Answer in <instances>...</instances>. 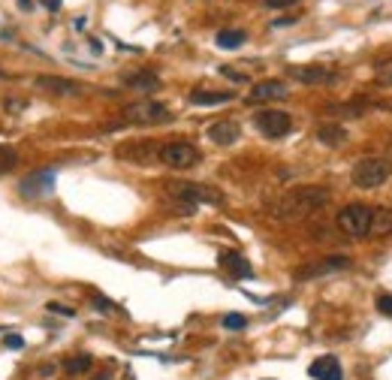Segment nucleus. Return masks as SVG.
<instances>
[{
	"label": "nucleus",
	"instance_id": "obj_1",
	"mask_svg": "<svg viewBox=\"0 0 392 380\" xmlns=\"http://www.w3.org/2000/svg\"><path fill=\"white\" fill-rule=\"evenodd\" d=\"M326 203H329V190L320 187V184L293 187V190H287L275 205H272V214H275L278 221H299V217L323 208Z\"/></svg>",
	"mask_w": 392,
	"mask_h": 380
},
{
	"label": "nucleus",
	"instance_id": "obj_2",
	"mask_svg": "<svg viewBox=\"0 0 392 380\" xmlns=\"http://www.w3.org/2000/svg\"><path fill=\"white\" fill-rule=\"evenodd\" d=\"M169 196L181 205H221L224 203V193L217 187H208V184H196V181H169L166 184Z\"/></svg>",
	"mask_w": 392,
	"mask_h": 380
},
{
	"label": "nucleus",
	"instance_id": "obj_3",
	"mask_svg": "<svg viewBox=\"0 0 392 380\" xmlns=\"http://www.w3.org/2000/svg\"><path fill=\"white\" fill-rule=\"evenodd\" d=\"M392 175V160L389 157H362L353 166V184L362 190H375L380 184H386Z\"/></svg>",
	"mask_w": 392,
	"mask_h": 380
},
{
	"label": "nucleus",
	"instance_id": "obj_4",
	"mask_svg": "<svg viewBox=\"0 0 392 380\" xmlns=\"http://www.w3.org/2000/svg\"><path fill=\"white\" fill-rule=\"evenodd\" d=\"M124 124H139V127H154V124H166L172 121L169 109L157 103V100H136L124 109Z\"/></svg>",
	"mask_w": 392,
	"mask_h": 380
},
{
	"label": "nucleus",
	"instance_id": "obj_5",
	"mask_svg": "<svg viewBox=\"0 0 392 380\" xmlns=\"http://www.w3.org/2000/svg\"><path fill=\"white\" fill-rule=\"evenodd\" d=\"M338 230L350 239H366L368 235V226H371V208L362 205V203H353V205H344L338 217H335Z\"/></svg>",
	"mask_w": 392,
	"mask_h": 380
},
{
	"label": "nucleus",
	"instance_id": "obj_6",
	"mask_svg": "<svg viewBox=\"0 0 392 380\" xmlns=\"http://www.w3.org/2000/svg\"><path fill=\"white\" fill-rule=\"evenodd\" d=\"M203 160V154H199L196 145L190 142H166L160 145V163L169 169H190L196 166V163Z\"/></svg>",
	"mask_w": 392,
	"mask_h": 380
},
{
	"label": "nucleus",
	"instance_id": "obj_7",
	"mask_svg": "<svg viewBox=\"0 0 392 380\" xmlns=\"http://www.w3.org/2000/svg\"><path fill=\"white\" fill-rule=\"evenodd\" d=\"M253 124L269 139H281V136L293 130V118H290V112H281V109H262V112L253 115Z\"/></svg>",
	"mask_w": 392,
	"mask_h": 380
},
{
	"label": "nucleus",
	"instance_id": "obj_8",
	"mask_svg": "<svg viewBox=\"0 0 392 380\" xmlns=\"http://www.w3.org/2000/svg\"><path fill=\"white\" fill-rule=\"evenodd\" d=\"M287 72H290V79L302 81V85H329L338 76L332 67H323V63H296Z\"/></svg>",
	"mask_w": 392,
	"mask_h": 380
},
{
	"label": "nucleus",
	"instance_id": "obj_9",
	"mask_svg": "<svg viewBox=\"0 0 392 380\" xmlns=\"http://www.w3.org/2000/svg\"><path fill=\"white\" fill-rule=\"evenodd\" d=\"M290 94L287 85L281 79H262L257 81V85L251 88V94H248V103L251 106H260V103H275V100H284Z\"/></svg>",
	"mask_w": 392,
	"mask_h": 380
},
{
	"label": "nucleus",
	"instance_id": "obj_10",
	"mask_svg": "<svg viewBox=\"0 0 392 380\" xmlns=\"http://www.w3.org/2000/svg\"><path fill=\"white\" fill-rule=\"evenodd\" d=\"M350 266V257L344 253H332V257H320V262H311V266H302L296 269V278L305 280V278H320V275H329V271H341Z\"/></svg>",
	"mask_w": 392,
	"mask_h": 380
},
{
	"label": "nucleus",
	"instance_id": "obj_11",
	"mask_svg": "<svg viewBox=\"0 0 392 380\" xmlns=\"http://www.w3.org/2000/svg\"><path fill=\"white\" fill-rule=\"evenodd\" d=\"M118 157L130 160L136 166H151L154 160H160V148L151 142H133V145H121V148H118Z\"/></svg>",
	"mask_w": 392,
	"mask_h": 380
},
{
	"label": "nucleus",
	"instance_id": "obj_12",
	"mask_svg": "<svg viewBox=\"0 0 392 380\" xmlns=\"http://www.w3.org/2000/svg\"><path fill=\"white\" fill-rule=\"evenodd\" d=\"M36 90H45V94H58V97H70V94H81V85L72 79L63 76H36L33 79Z\"/></svg>",
	"mask_w": 392,
	"mask_h": 380
},
{
	"label": "nucleus",
	"instance_id": "obj_13",
	"mask_svg": "<svg viewBox=\"0 0 392 380\" xmlns=\"http://www.w3.org/2000/svg\"><path fill=\"white\" fill-rule=\"evenodd\" d=\"M18 187H22L24 196H45V193H52V187H54V172L52 169L31 172Z\"/></svg>",
	"mask_w": 392,
	"mask_h": 380
},
{
	"label": "nucleus",
	"instance_id": "obj_14",
	"mask_svg": "<svg viewBox=\"0 0 392 380\" xmlns=\"http://www.w3.org/2000/svg\"><path fill=\"white\" fill-rule=\"evenodd\" d=\"M205 136H208V139H212L214 145H233V142H239L242 127L235 124V121H214V124L205 130Z\"/></svg>",
	"mask_w": 392,
	"mask_h": 380
},
{
	"label": "nucleus",
	"instance_id": "obj_15",
	"mask_svg": "<svg viewBox=\"0 0 392 380\" xmlns=\"http://www.w3.org/2000/svg\"><path fill=\"white\" fill-rule=\"evenodd\" d=\"M317 142L326 145V148H341V145L347 142V130L335 121H326L317 127Z\"/></svg>",
	"mask_w": 392,
	"mask_h": 380
},
{
	"label": "nucleus",
	"instance_id": "obj_16",
	"mask_svg": "<svg viewBox=\"0 0 392 380\" xmlns=\"http://www.w3.org/2000/svg\"><path fill=\"white\" fill-rule=\"evenodd\" d=\"M311 377H317V380H344L341 362L335 356H320L317 362H311Z\"/></svg>",
	"mask_w": 392,
	"mask_h": 380
},
{
	"label": "nucleus",
	"instance_id": "obj_17",
	"mask_svg": "<svg viewBox=\"0 0 392 380\" xmlns=\"http://www.w3.org/2000/svg\"><path fill=\"white\" fill-rule=\"evenodd\" d=\"M233 97H235L233 90H208V88L190 90V103L194 106H221V103H230Z\"/></svg>",
	"mask_w": 392,
	"mask_h": 380
},
{
	"label": "nucleus",
	"instance_id": "obj_18",
	"mask_svg": "<svg viewBox=\"0 0 392 380\" xmlns=\"http://www.w3.org/2000/svg\"><path fill=\"white\" fill-rule=\"evenodd\" d=\"M221 266L230 271L233 278H251V275H253L251 262L244 260L242 253H235V251H224V253H221Z\"/></svg>",
	"mask_w": 392,
	"mask_h": 380
},
{
	"label": "nucleus",
	"instance_id": "obj_19",
	"mask_svg": "<svg viewBox=\"0 0 392 380\" xmlns=\"http://www.w3.org/2000/svg\"><path fill=\"white\" fill-rule=\"evenodd\" d=\"M368 235H375V239H386V235H392V208H371Z\"/></svg>",
	"mask_w": 392,
	"mask_h": 380
},
{
	"label": "nucleus",
	"instance_id": "obj_20",
	"mask_svg": "<svg viewBox=\"0 0 392 380\" xmlns=\"http://www.w3.org/2000/svg\"><path fill=\"white\" fill-rule=\"evenodd\" d=\"M124 85L127 88H133V90H157L160 88V76L157 72H151V70H142V72H133V76H124Z\"/></svg>",
	"mask_w": 392,
	"mask_h": 380
},
{
	"label": "nucleus",
	"instance_id": "obj_21",
	"mask_svg": "<svg viewBox=\"0 0 392 380\" xmlns=\"http://www.w3.org/2000/svg\"><path fill=\"white\" fill-rule=\"evenodd\" d=\"M91 365H94V356H88V353H76V356L63 359V371H67L70 377L85 374V371H91Z\"/></svg>",
	"mask_w": 392,
	"mask_h": 380
},
{
	"label": "nucleus",
	"instance_id": "obj_22",
	"mask_svg": "<svg viewBox=\"0 0 392 380\" xmlns=\"http://www.w3.org/2000/svg\"><path fill=\"white\" fill-rule=\"evenodd\" d=\"M244 40H248V33H244V31H233V27H226V31L217 33V45H221V49H239Z\"/></svg>",
	"mask_w": 392,
	"mask_h": 380
},
{
	"label": "nucleus",
	"instance_id": "obj_23",
	"mask_svg": "<svg viewBox=\"0 0 392 380\" xmlns=\"http://www.w3.org/2000/svg\"><path fill=\"white\" fill-rule=\"evenodd\" d=\"M326 112L329 115H344V118H359L366 112V106L362 103H335V106H326Z\"/></svg>",
	"mask_w": 392,
	"mask_h": 380
},
{
	"label": "nucleus",
	"instance_id": "obj_24",
	"mask_svg": "<svg viewBox=\"0 0 392 380\" xmlns=\"http://www.w3.org/2000/svg\"><path fill=\"white\" fill-rule=\"evenodd\" d=\"M18 163V154L13 148H6V145H0V172H9Z\"/></svg>",
	"mask_w": 392,
	"mask_h": 380
},
{
	"label": "nucleus",
	"instance_id": "obj_25",
	"mask_svg": "<svg viewBox=\"0 0 392 380\" xmlns=\"http://www.w3.org/2000/svg\"><path fill=\"white\" fill-rule=\"evenodd\" d=\"M375 72H377V79H380V85H389L392 88V58H386V61H380L377 67H375Z\"/></svg>",
	"mask_w": 392,
	"mask_h": 380
},
{
	"label": "nucleus",
	"instance_id": "obj_26",
	"mask_svg": "<svg viewBox=\"0 0 392 380\" xmlns=\"http://www.w3.org/2000/svg\"><path fill=\"white\" fill-rule=\"evenodd\" d=\"M24 106H27V103H24V100H18V97H6V100H3V109H6L9 115L24 112Z\"/></svg>",
	"mask_w": 392,
	"mask_h": 380
},
{
	"label": "nucleus",
	"instance_id": "obj_27",
	"mask_svg": "<svg viewBox=\"0 0 392 380\" xmlns=\"http://www.w3.org/2000/svg\"><path fill=\"white\" fill-rule=\"evenodd\" d=\"M224 326H226V329H244V326H248V320H244L242 314H226V317H224Z\"/></svg>",
	"mask_w": 392,
	"mask_h": 380
},
{
	"label": "nucleus",
	"instance_id": "obj_28",
	"mask_svg": "<svg viewBox=\"0 0 392 380\" xmlns=\"http://www.w3.org/2000/svg\"><path fill=\"white\" fill-rule=\"evenodd\" d=\"M91 302L97 305V311H118V305L112 302V299H106V296H97V293H94V299H91Z\"/></svg>",
	"mask_w": 392,
	"mask_h": 380
},
{
	"label": "nucleus",
	"instance_id": "obj_29",
	"mask_svg": "<svg viewBox=\"0 0 392 380\" xmlns=\"http://www.w3.org/2000/svg\"><path fill=\"white\" fill-rule=\"evenodd\" d=\"M45 308H49L52 314H61V317H76V311H72L70 305H58V302H49Z\"/></svg>",
	"mask_w": 392,
	"mask_h": 380
},
{
	"label": "nucleus",
	"instance_id": "obj_30",
	"mask_svg": "<svg viewBox=\"0 0 392 380\" xmlns=\"http://www.w3.org/2000/svg\"><path fill=\"white\" fill-rule=\"evenodd\" d=\"M221 76H226V79H233V81H248V76H244V72H239V70H233V67H221Z\"/></svg>",
	"mask_w": 392,
	"mask_h": 380
},
{
	"label": "nucleus",
	"instance_id": "obj_31",
	"mask_svg": "<svg viewBox=\"0 0 392 380\" xmlns=\"http://www.w3.org/2000/svg\"><path fill=\"white\" fill-rule=\"evenodd\" d=\"M377 311L392 317V296H377Z\"/></svg>",
	"mask_w": 392,
	"mask_h": 380
},
{
	"label": "nucleus",
	"instance_id": "obj_32",
	"mask_svg": "<svg viewBox=\"0 0 392 380\" xmlns=\"http://www.w3.org/2000/svg\"><path fill=\"white\" fill-rule=\"evenodd\" d=\"M3 344H6V347H13V350H22L24 347V338H22V335H6Z\"/></svg>",
	"mask_w": 392,
	"mask_h": 380
},
{
	"label": "nucleus",
	"instance_id": "obj_33",
	"mask_svg": "<svg viewBox=\"0 0 392 380\" xmlns=\"http://www.w3.org/2000/svg\"><path fill=\"white\" fill-rule=\"evenodd\" d=\"M269 9H287V6H293V3H299V0H262Z\"/></svg>",
	"mask_w": 392,
	"mask_h": 380
},
{
	"label": "nucleus",
	"instance_id": "obj_34",
	"mask_svg": "<svg viewBox=\"0 0 392 380\" xmlns=\"http://www.w3.org/2000/svg\"><path fill=\"white\" fill-rule=\"evenodd\" d=\"M42 3H45V6H49V9H52V13H58V9H61V0H42Z\"/></svg>",
	"mask_w": 392,
	"mask_h": 380
},
{
	"label": "nucleus",
	"instance_id": "obj_35",
	"mask_svg": "<svg viewBox=\"0 0 392 380\" xmlns=\"http://www.w3.org/2000/svg\"><path fill=\"white\" fill-rule=\"evenodd\" d=\"M293 22H296V15H287V18H278V22H275V24L281 27V24H293Z\"/></svg>",
	"mask_w": 392,
	"mask_h": 380
},
{
	"label": "nucleus",
	"instance_id": "obj_36",
	"mask_svg": "<svg viewBox=\"0 0 392 380\" xmlns=\"http://www.w3.org/2000/svg\"><path fill=\"white\" fill-rule=\"evenodd\" d=\"M18 6H22V9H31V0H18Z\"/></svg>",
	"mask_w": 392,
	"mask_h": 380
},
{
	"label": "nucleus",
	"instance_id": "obj_37",
	"mask_svg": "<svg viewBox=\"0 0 392 380\" xmlns=\"http://www.w3.org/2000/svg\"><path fill=\"white\" fill-rule=\"evenodd\" d=\"M0 76H6V72H0Z\"/></svg>",
	"mask_w": 392,
	"mask_h": 380
}]
</instances>
